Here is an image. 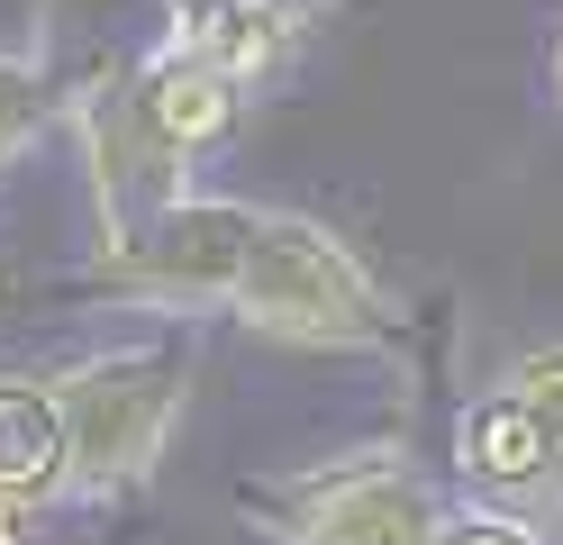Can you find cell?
Masks as SVG:
<instances>
[{
	"label": "cell",
	"mask_w": 563,
	"mask_h": 545,
	"mask_svg": "<svg viewBox=\"0 0 563 545\" xmlns=\"http://www.w3.org/2000/svg\"><path fill=\"white\" fill-rule=\"evenodd\" d=\"M228 318L273 337V346H309V355H364V346L400 337V301L382 291V273L328 228V218L273 209V200L255 209Z\"/></svg>",
	"instance_id": "cell-1"
},
{
	"label": "cell",
	"mask_w": 563,
	"mask_h": 545,
	"mask_svg": "<svg viewBox=\"0 0 563 545\" xmlns=\"http://www.w3.org/2000/svg\"><path fill=\"white\" fill-rule=\"evenodd\" d=\"M55 400H64V500L110 509L155 482L173 427L191 410V363L164 337L91 346L74 363H55Z\"/></svg>",
	"instance_id": "cell-2"
},
{
	"label": "cell",
	"mask_w": 563,
	"mask_h": 545,
	"mask_svg": "<svg viewBox=\"0 0 563 545\" xmlns=\"http://www.w3.org/2000/svg\"><path fill=\"white\" fill-rule=\"evenodd\" d=\"M454 491L563 545V337L527 346L454 418Z\"/></svg>",
	"instance_id": "cell-3"
},
{
	"label": "cell",
	"mask_w": 563,
	"mask_h": 545,
	"mask_svg": "<svg viewBox=\"0 0 563 545\" xmlns=\"http://www.w3.org/2000/svg\"><path fill=\"white\" fill-rule=\"evenodd\" d=\"M245 519L264 545H437L445 500L400 446H345L328 464H300L282 482L245 491Z\"/></svg>",
	"instance_id": "cell-4"
},
{
	"label": "cell",
	"mask_w": 563,
	"mask_h": 545,
	"mask_svg": "<svg viewBox=\"0 0 563 545\" xmlns=\"http://www.w3.org/2000/svg\"><path fill=\"white\" fill-rule=\"evenodd\" d=\"M255 209L264 200H236V192H183L146 228L91 246V291H110L128 309H155V318H228Z\"/></svg>",
	"instance_id": "cell-5"
},
{
	"label": "cell",
	"mask_w": 563,
	"mask_h": 545,
	"mask_svg": "<svg viewBox=\"0 0 563 545\" xmlns=\"http://www.w3.org/2000/svg\"><path fill=\"white\" fill-rule=\"evenodd\" d=\"M64 128L82 145V182H91V237L110 246L128 228H146L155 209H173L191 192V155L173 137H155V119L128 91V64L100 55L82 73H64Z\"/></svg>",
	"instance_id": "cell-6"
},
{
	"label": "cell",
	"mask_w": 563,
	"mask_h": 545,
	"mask_svg": "<svg viewBox=\"0 0 563 545\" xmlns=\"http://www.w3.org/2000/svg\"><path fill=\"white\" fill-rule=\"evenodd\" d=\"M128 91H136V109L155 119V137H173L191 164L209 155V145H228L236 119H245V100H255V83H236L228 64H209V55L183 46L173 28L155 36L146 55H128Z\"/></svg>",
	"instance_id": "cell-7"
},
{
	"label": "cell",
	"mask_w": 563,
	"mask_h": 545,
	"mask_svg": "<svg viewBox=\"0 0 563 545\" xmlns=\"http://www.w3.org/2000/svg\"><path fill=\"white\" fill-rule=\"evenodd\" d=\"M164 10H173L164 28L183 46H200L209 64H228L236 83H273L328 0H164Z\"/></svg>",
	"instance_id": "cell-8"
},
{
	"label": "cell",
	"mask_w": 563,
	"mask_h": 545,
	"mask_svg": "<svg viewBox=\"0 0 563 545\" xmlns=\"http://www.w3.org/2000/svg\"><path fill=\"white\" fill-rule=\"evenodd\" d=\"M0 491L27 509L64 500V400L55 373H0Z\"/></svg>",
	"instance_id": "cell-9"
},
{
	"label": "cell",
	"mask_w": 563,
	"mask_h": 545,
	"mask_svg": "<svg viewBox=\"0 0 563 545\" xmlns=\"http://www.w3.org/2000/svg\"><path fill=\"white\" fill-rule=\"evenodd\" d=\"M64 128V73L37 46H0V173Z\"/></svg>",
	"instance_id": "cell-10"
},
{
	"label": "cell",
	"mask_w": 563,
	"mask_h": 545,
	"mask_svg": "<svg viewBox=\"0 0 563 545\" xmlns=\"http://www.w3.org/2000/svg\"><path fill=\"white\" fill-rule=\"evenodd\" d=\"M437 545H545L527 519H509V509H482V500H454L445 509V527H437Z\"/></svg>",
	"instance_id": "cell-11"
},
{
	"label": "cell",
	"mask_w": 563,
	"mask_h": 545,
	"mask_svg": "<svg viewBox=\"0 0 563 545\" xmlns=\"http://www.w3.org/2000/svg\"><path fill=\"white\" fill-rule=\"evenodd\" d=\"M0 545H37V509L10 500V491H0Z\"/></svg>",
	"instance_id": "cell-12"
},
{
	"label": "cell",
	"mask_w": 563,
	"mask_h": 545,
	"mask_svg": "<svg viewBox=\"0 0 563 545\" xmlns=\"http://www.w3.org/2000/svg\"><path fill=\"white\" fill-rule=\"evenodd\" d=\"M554 100H563V28H554Z\"/></svg>",
	"instance_id": "cell-13"
},
{
	"label": "cell",
	"mask_w": 563,
	"mask_h": 545,
	"mask_svg": "<svg viewBox=\"0 0 563 545\" xmlns=\"http://www.w3.org/2000/svg\"><path fill=\"white\" fill-rule=\"evenodd\" d=\"M0 309H10V282H0Z\"/></svg>",
	"instance_id": "cell-14"
}]
</instances>
